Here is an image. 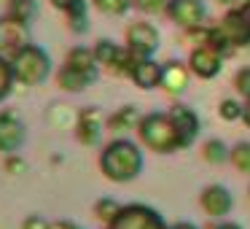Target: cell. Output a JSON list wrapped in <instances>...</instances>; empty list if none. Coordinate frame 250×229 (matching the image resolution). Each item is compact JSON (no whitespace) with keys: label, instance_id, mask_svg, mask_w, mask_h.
I'll list each match as a JSON object with an SVG mask.
<instances>
[{"label":"cell","instance_id":"obj_18","mask_svg":"<svg viewBox=\"0 0 250 229\" xmlns=\"http://www.w3.org/2000/svg\"><path fill=\"white\" fill-rule=\"evenodd\" d=\"M65 17H67V27H70L73 33H86V30H89L86 0H76V3L65 11Z\"/></svg>","mask_w":250,"mask_h":229},{"label":"cell","instance_id":"obj_30","mask_svg":"<svg viewBox=\"0 0 250 229\" xmlns=\"http://www.w3.org/2000/svg\"><path fill=\"white\" fill-rule=\"evenodd\" d=\"M51 6L54 8H60V11H67V8L73 6V3H76V0H49Z\"/></svg>","mask_w":250,"mask_h":229},{"label":"cell","instance_id":"obj_27","mask_svg":"<svg viewBox=\"0 0 250 229\" xmlns=\"http://www.w3.org/2000/svg\"><path fill=\"white\" fill-rule=\"evenodd\" d=\"M22 229H51V221L43 216H38V213H33V216H27L22 221Z\"/></svg>","mask_w":250,"mask_h":229},{"label":"cell","instance_id":"obj_15","mask_svg":"<svg viewBox=\"0 0 250 229\" xmlns=\"http://www.w3.org/2000/svg\"><path fill=\"white\" fill-rule=\"evenodd\" d=\"M169 114H172L175 124H178L180 135H183V140H186V146H191V140L196 137V130H199V119H196V114L188 111V108H183V105L172 108Z\"/></svg>","mask_w":250,"mask_h":229},{"label":"cell","instance_id":"obj_8","mask_svg":"<svg viewBox=\"0 0 250 229\" xmlns=\"http://www.w3.org/2000/svg\"><path fill=\"white\" fill-rule=\"evenodd\" d=\"M126 49L140 60H151V54L159 49V33L153 24L137 22L126 30Z\"/></svg>","mask_w":250,"mask_h":229},{"label":"cell","instance_id":"obj_13","mask_svg":"<svg viewBox=\"0 0 250 229\" xmlns=\"http://www.w3.org/2000/svg\"><path fill=\"white\" fill-rule=\"evenodd\" d=\"M202 207H205L210 216H226L231 210V194H229L223 186H207L202 191Z\"/></svg>","mask_w":250,"mask_h":229},{"label":"cell","instance_id":"obj_22","mask_svg":"<svg viewBox=\"0 0 250 229\" xmlns=\"http://www.w3.org/2000/svg\"><path fill=\"white\" fill-rule=\"evenodd\" d=\"M92 3L103 14H110V17H121V14H126L132 6V0H92Z\"/></svg>","mask_w":250,"mask_h":229},{"label":"cell","instance_id":"obj_21","mask_svg":"<svg viewBox=\"0 0 250 229\" xmlns=\"http://www.w3.org/2000/svg\"><path fill=\"white\" fill-rule=\"evenodd\" d=\"M119 210H121V205L116 200H108V197H103V200L94 202V216L103 218V221H108V224L119 216Z\"/></svg>","mask_w":250,"mask_h":229},{"label":"cell","instance_id":"obj_5","mask_svg":"<svg viewBox=\"0 0 250 229\" xmlns=\"http://www.w3.org/2000/svg\"><path fill=\"white\" fill-rule=\"evenodd\" d=\"M108 229H167L156 210L146 205H126L108 224Z\"/></svg>","mask_w":250,"mask_h":229},{"label":"cell","instance_id":"obj_17","mask_svg":"<svg viewBox=\"0 0 250 229\" xmlns=\"http://www.w3.org/2000/svg\"><path fill=\"white\" fill-rule=\"evenodd\" d=\"M135 124H140V116H137L135 105H124V108H119L108 119V127L113 132H129V130H135Z\"/></svg>","mask_w":250,"mask_h":229},{"label":"cell","instance_id":"obj_29","mask_svg":"<svg viewBox=\"0 0 250 229\" xmlns=\"http://www.w3.org/2000/svg\"><path fill=\"white\" fill-rule=\"evenodd\" d=\"M237 92L250 100V68H245V70L237 73Z\"/></svg>","mask_w":250,"mask_h":229},{"label":"cell","instance_id":"obj_34","mask_svg":"<svg viewBox=\"0 0 250 229\" xmlns=\"http://www.w3.org/2000/svg\"><path fill=\"white\" fill-rule=\"evenodd\" d=\"M215 229H242V227H237V224H221V227H215Z\"/></svg>","mask_w":250,"mask_h":229},{"label":"cell","instance_id":"obj_16","mask_svg":"<svg viewBox=\"0 0 250 229\" xmlns=\"http://www.w3.org/2000/svg\"><path fill=\"white\" fill-rule=\"evenodd\" d=\"M162 87L169 94H180L186 89V70L180 68V62H169L162 70Z\"/></svg>","mask_w":250,"mask_h":229},{"label":"cell","instance_id":"obj_2","mask_svg":"<svg viewBox=\"0 0 250 229\" xmlns=\"http://www.w3.org/2000/svg\"><path fill=\"white\" fill-rule=\"evenodd\" d=\"M248 44H250V0H245L239 8L226 14L221 27L207 33V46H212L223 57L237 46H248Z\"/></svg>","mask_w":250,"mask_h":229},{"label":"cell","instance_id":"obj_32","mask_svg":"<svg viewBox=\"0 0 250 229\" xmlns=\"http://www.w3.org/2000/svg\"><path fill=\"white\" fill-rule=\"evenodd\" d=\"M242 119H245V124L250 127V100H248V105L242 108Z\"/></svg>","mask_w":250,"mask_h":229},{"label":"cell","instance_id":"obj_23","mask_svg":"<svg viewBox=\"0 0 250 229\" xmlns=\"http://www.w3.org/2000/svg\"><path fill=\"white\" fill-rule=\"evenodd\" d=\"M229 157H231V154H229V148L223 146L221 140H207L205 143V159H207V162L221 164V162H226Z\"/></svg>","mask_w":250,"mask_h":229},{"label":"cell","instance_id":"obj_24","mask_svg":"<svg viewBox=\"0 0 250 229\" xmlns=\"http://www.w3.org/2000/svg\"><path fill=\"white\" fill-rule=\"evenodd\" d=\"M231 162L237 170L250 173V143H237V146L231 148Z\"/></svg>","mask_w":250,"mask_h":229},{"label":"cell","instance_id":"obj_28","mask_svg":"<svg viewBox=\"0 0 250 229\" xmlns=\"http://www.w3.org/2000/svg\"><path fill=\"white\" fill-rule=\"evenodd\" d=\"M132 3L146 14H156V11H162V8L167 6V0H132Z\"/></svg>","mask_w":250,"mask_h":229},{"label":"cell","instance_id":"obj_1","mask_svg":"<svg viewBox=\"0 0 250 229\" xmlns=\"http://www.w3.org/2000/svg\"><path fill=\"white\" fill-rule=\"evenodd\" d=\"M100 170L105 178L116 181V183H126V181L137 178L143 170V154L132 140H110L100 154Z\"/></svg>","mask_w":250,"mask_h":229},{"label":"cell","instance_id":"obj_25","mask_svg":"<svg viewBox=\"0 0 250 229\" xmlns=\"http://www.w3.org/2000/svg\"><path fill=\"white\" fill-rule=\"evenodd\" d=\"M3 170H6V173H11V175H19V173H24V170H27V162H24L19 154H8V157L3 159Z\"/></svg>","mask_w":250,"mask_h":229},{"label":"cell","instance_id":"obj_3","mask_svg":"<svg viewBox=\"0 0 250 229\" xmlns=\"http://www.w3.org/2000/svg\"><path fill=\"white\" fill-rule=\"evenodd\" d=\"M137 130H140L143 143L159 154H172L178 148H186V140L175 124L172 114H148L146 119H140Z\"/></svg>","mask_w":250,"mask_h":229},{"label":"cell","instance_id":"obj_19","mask_svg":"<svg viewBox=\"0 0 250 229\" xmlns=\"http://www.w3.org/2000/svg\"><path fill=\"white\" fill-rule=\"evenodd\" d=\"M38 14V3L35 0H8V17H14L17 22L30 24Z\"/></svg>","mask_w":250,"mask_h":229},{"label":"cell","instance_id":"obj_12","mask_svg":"<svg viewBox=\"0 0 250 229\" xmlns=\"http://www.w3.org/2000/svg\"><path fill=\"white\" fill-rule=\"evenodd\" d=\"M94 81H97V73H86V70H78V68H70V65H62V70L57 73V84L65 92H83Z\"/></svg>","mask_w":250,"mask_h":229},{"label":"cell","instance_id":"obj_6","mask_svg":"<svg viewBox=\"0 0 250 229\" xmlns=\"http://www.w3.org/2000/svg\"><path fill=\"white\" fill-rule=\"evenodd\" d=\"M27 140V127L11 111H0V154H19V148Z\"/></svg>","mask_w":250,"mask_h":229},{"label":"cell","instance_id":"obj_26","mask_svg":"<svg viewBox=\"0 0 250 229\" xmlns=\"http://www.w3.org/2000/svg\"><path fill=\"white\" fill-rule=\"evenodd\" d=\"M221 116H223V119H229V121L239 119V116H242V105H239L237 100H223V103H221Z\"/></svg>","mask_w":250,"mask_h":229},{"label":"cell","instance_id":"obj_10","mask_svg":"<svg viewBox=\"0 0 250 229\" xmlns=\"http://www.w3.org/2000/svg\"><path fill=\"white\" fill-rule=\"evenodd\" d=\"M167 11L183 27H196L205 19V6H202L199 0H169Z\"/></svg>","mask_w":250,"mask_h":229},{"label":"cell","instance_id":"obj_20","mask_svg":"<svg viewBox=\"0 0 250 229\" xmlns=\"http://www.w3.org/2000/svg\"><path fill=\"white\" fill-rule=\"evenodd\" d=\"M14 84H17V76H14V65L8 57L0 54V103L14 92Z\"/></svg>","mask_w":250,"mask_h":229},{"label":"cell","instance_id":"obj_11","mask_svg":"<svg viewBox=\"0 0 250 229\" xmlns=\"http://www.w3.org/2000/svg\"><path fill=\"white\" fill-rule=\"evenodd\" d=\"M221 60L223 57L218 54L212 46H199V49L191 51V70L196 73L199 78H212L218 76V70H221Z\"/></svg>","mask_w":250,"mask_h":229},{"label":"cell","instance_id":"obj_4","mask_svg":"<svg viewBox=\"0 0 250 229\" xmlns=\"http://www.w3.org/2000/svg\"><path fill=\"white\" fill-rule=\"evenodd\" d=\"M14 65V76H17L19 84L24 87H35V84H43L46 78L51 76V57L46 54V49L35 44H27L24 49H19L17 54L11 57Z\"/></svg>","mask_w":250,"mask_h":229},{"label":"cell","instance_id":"obj_9","mask_svg":"<svg viewBox=\"0 0 250 229\" xmlns=\"http://www.w3.org/2000/svg\"><path fill=\"white\" fill-rule=\"evenodd\" d=\"M76 137L83 146H97L100 137H103V116L94 108H83L78 114V124H76Z\"/></svg>","mask_w":250,"mask_h":229},{"label":"cell","instance_id":"obj_31","mask_svg":"<svg viewBox=\"0 0 250 229\" xmlns=\"http://www.w3.org/2000/svg\"><path fill=\"white\" fill-rule=\"evenodd\" d=\"M51 229H78V227L70 221H57V224H51Z\"/></svg>","mask_w":250,"mask_h":229},{"label":"cell","instance_id":"obj_33","mask_svg":"<svg viewBox=\"0 0 250 229\" xmlns=\"http://www.w3.org/2000/svg\"><path fill=\"white\" fill-rule=\"evenodd\" d=\"M172 229H196V227H194V224H175Z\"/></svg>","mask_w":250,"mask_h":229},{"label":"cell","instance_id":"obj_14","mask_svg":"<svg viewBox=\"0 0 250 229\" xmlns=\"http://www.w3.org/2000/svg\"><path fill=\"white\" fill-rule=\"evenodd\" d=\"M162 70L164 68H159L153 60H137L135 68H132V73H129V78L140 89H153V87L162 84Z\"/></svg>","mask_w":250,"mask_h":229},{"label":"cell","instance_id":"obj_7","mask_svg":"<svg viewBox=\"0 0 250 229\" xmlns=\"http://www.w3.org/2000/svg\"><path fill=\"white\" fill-rule=\"evenodd\" d=\"M30 44V24L17 22L14 17H0V54L11 60L19 49Z\"/></svg>","mask_w":250,"mask_h":229}]
</instances>
